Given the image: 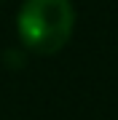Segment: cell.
Returning a JSON list of instances; mask_svg holds the SVG:
<instances>
[{
    "label": "cell",
    "instance_id": "cell-1",
    "mask_svg": "<svg viewBox=\"0 0 118 120\" xmlns=\"http://www.w3.org/2000/svg\"><path fill=\"white\" fill-rule=\"evenodd\" d=\"M75 30V8L70 0H24L16 13V32L24 48L35 53H57Z\"/></svg>",
    "mask_w": 118,
    "mask_h": 120
},
{
    "label": "cell",
    "instance_id": "cell-2",
    "mask_svg": "<svg viewBox=\"0 0 118 120\" xmlns=\"http://www.w3.org/2000/svg\"><path fill=\"white\" fill-rule=\"evenodd\" d=\"M3 59H5V67H22L24 64V53L22 51H5Z\"/></svg>",
    "mask_w": 118,
    "mask_h": 120
}]
</instances>
